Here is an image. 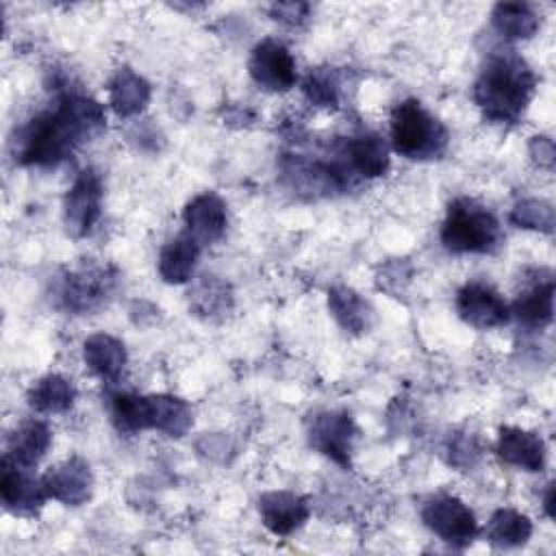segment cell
Segmentation results:
<instances>
[{"label": "cell", "mask_w": 556, "mask_h": 556, "mask_svg": "<svg viewBox=\"0 0 556 556\" xmlns=\"http://www.w3.org/2000/svg\"><path fill=\"white\" fill-rule=\"evenodd\" d=\"M111 419L119 432L135 434L150 428V404L148 395L130 391H115L111 395Z\"/></svg>", "instance_id": "obj_27"}, {"label": "cell", "mask_w": 556, "mask_h": 556, "mask_svg": "<svg viewBox=\"0 0 556 556\" xmlns=\"http://www.w3.org/2000/svg\"><path fill=\"white\" fill-rule=\"evenodd\" d=\"M328 306L339 326L354 334L367 332V328L371 326V306L367 304V300L361 298V293L350 287H332L328 291Z\"/></svg>", "instance_id": "obj_22"}, {"label": "cell", "mask_w": 556, "mask_h": 556, "mask_svg": "<svg viewBox=\"0 0 556 556\" xmlns=\"http://www.w3.org/2000/svg\"><path fill=\"white\" fill-rule=\"evenodd\" d=\"M510 219L519 226V228H532V230H543V232H552L554 228V208L549 202L545 200H521L515 204Z\"/></svg>", "instance_id": "obj_28"}, {"label": "cell", "mask_w": 556, "mask_h": 556, "mask_svg": "<svg viewBox=\"0 0 556 556\" xmlns=\"http://www.w3.org/2000/svg\"><path fill=\"white\" fill-rule=\"evenodd\" d=\"M100 204H102V180L93 169H83L74 178L63 202L65 226L70 235L74 237L89 235L100 217Z\"/></svg>", "instance_id": "obj_7"}, {"label": "cell", "mask_w": 556, "mask_h": 556, "mask_svg": "<svg viewBox=\"0 0 556 556\" xmlns=\"http://www.w3.org/2000/svg\"><path fill=\"white\" fill-rule=\"evenodd\" d=\"M150 83L137 72L124 67L109 83V104L119 117L139 115L150 102Z\"/></svg>", "instance_id": "obj_19"}, {"label": "cell", "mask_w": 556, "mask_h": 556, "mask_svg": "<svg viewBox=\"0 0 556 556\" xmlns=\"http://www.w3.org/2000/svg\"><path fill=\"white\" fill-rule=\"evenodd\" d=\"M26 400H28V406L37 413H46V415L65 413L74 406L76 389L72 380H67L65 376L48 374L28 389Z\"/></svg>", "instance_id": "obj_21"}, {"label": "cell", "mask_w": 556, "mask_h": 556, "mask_svg": "<svg viewBox=\"0 0 556 556\" xmlns=\"http://www.w3.org/2000/svg\"><path fill=\"white\" fill-rule=\"evenodd\" d=\"M200 256V243L182 232L176 239L167 241L159 254V274L169 285H182L187 282L198 265Z\"/></svg>", "instance_id": "obj_20"}, {"label": "cell", "mask_w": 556, "mask_h": 556, "mask_svg": "<svg viewBox=\"0 0 556 556\" xmlns=\"http://www.w3.org/2000/svg\"><path fill=\"white\" fill-rule=\"evenodd\" d=\"M391 146L410 161L437 159L447 148V130L421 102L404 100L391 113Z\"/></svg>", "instance_id": "obj_4"}, {"label": "cell", "mask_w": 556, "mask_h": 556, "mask_svg": "<svg viewBox=\"0 0 556 556\" xmlns=\"http://www.w3.org/2000/svg\"><path fill=\"white\" fill-rule=\"evenodd\" d=\"M302 91L317 106L330 109V106L339 104V80H337L334 72H330V70L308 72V76L304 78Z\"/></svg>", "instance_id": "obj_29"}, {"label": "cell", "mask_w": 556, "mask_h": 556, "mask_svg": "<svg viewBox=\"0 0 556 556\" xmlns=\"http://www.w3.org/2000/svg\"><path fill=\"white\" fill-rule=\"evenodd\" d=\"M530 152H532V156L539 165L552 167V163H554V143H552V139L534 137V141L530 146Z\"/></svg>", "instance_id": "obj_32"}, {"label": "cell", "mask_w": 556, "mask_h": 556, "mask_svg": "<svg viewBox=\"0 0 556 556\" xmlns=\"http://www.w3.org/2000/svg\"><path fill=\"white\" fill-rule=\"evenodd\" d=\"M150 404V430H159L167 437H182L193 424L191 406L176 395H148Z\"/></svg>", "instance_id": "obj_23"}, {"label": "cell", "mask_w": 556, "mask_h": 556, "mask_svg": "<svg viewBox=\"0 0 556 556\" xmlns=\"http://www.w3.org/2000/svg\"><path fill=\"white\" fill-rule=\"evenodd\" d=\"M248 72L265 91H289L295 80V61L289 48L276 39H263L252 48Z\"/></svg>", "instance_id": "obj_6"}, {"label": "cell", "mask_w": 556, "mask_h": 556, "mask_svg": "<svg viewBox=\"0 0 556 556\" xmlns=\"http://www.w3.org/2000/svg\"><path fill=\"white\" fill-rule=\"evenodd\" d=\"M536 76L515 52H497L482 67L473 85V102L486 119L515 124L528 109Z\"/></svg>", "instance_id": "obj_2"}, {"label": "cell", "mask_w": 556, "mask_h": 556, "mask_svg": "<svg viewBox=\"0 0 556 556\" xmlns=\"http://www.w3.org/2000/svg\"><path fill=\"white\" fill-rule=\"evenodd\" d=\"M441 241L456 254H486L500 245L502 228L486 206L471 198H458L443 219Z\"/></svg>", "instance_id": "obj_3"}, {"label": "cell", "mask_w": 556, "mask_h": 556, "mask_svg": "<svg viewBox=\"0 0 556 556\" xmlns=\"http://www.w3.org/2000/svg\"><path fill=\"white\" fill-rule=\"evenodd\" d=\"M115 276L106 267H83L72 271L61 287V302L74 313L93 311L111 293Z\"/></svg>", "instance_id": "obj_11"}, {"label": "cell", "mask_w": 556, "mask_h": 556, "mask_svg": "<svg viewBox=\"0 0 556 556\" xmlns=\"http://www.w3.org/2000/svg\"><path fill=\"white\" fill-rule=\"evenodd\" d=\"M545 513L549 517H554V484H549L547 493H545Z\"/></svg>", "instance_id": "obj_33"}, {"label": "cell", "mask_w": 556, "mask_h": 556, "mask_svg": "<svg viewBox=\"0 0 556 556\" xmlns=\"http://www.w3.org/2000/svg\"><path fill=\"white\" fill-rule=\"evenodd\" d=\"M193 306L202 313V315H213L219 311H228L230 304V293L226 289L224 282L215 280L213 276H206V280H202L193 293Z\"/></svg>", "instance_id": "obj_30"}, {"label": "cell", "mask_w": 556, "mask_h": 556, "mask_svg": "<svg viewBox=\"0 0 556 556\" xmlns=\"http://www.w3.org/2000/svg\"><path fill=\"white\" fill-rule=\"evenodd\" d=\"M532 534V521L513 508H500L493 513L484 528V536L495 547L523 545Z\"/></svg>", "instance_id": "obj_26"}, {"label": "cell", "mask_w": 556, "mask_h": 556, "mask_svg": "<svg viewBox=\"0 0 556 556\" xmlns=\"http://www.w3.org/2000/svg\"><path fill=\"white\" fill-rule=\"evenodd\" d=\"M354 434H356L354 421L343 410L317 413L308 428L311 445L341 467H350Z\"/></svg>", "instance_id": "obj_9"}, {"label": "cell", "mask_w": 556, "mask_h": 556, "mask_svg": "<svg viewBox=\"0 0 556 556\" xmlns=\"http://www.w3.org/2000/svg\"><path fill=\"white\" fill-rule=\"evenodd\" d=\"M339 152L354 176L378 178L389 169V150L376 132L352 137L341 146Z\"/></svg>", "instance_id": "obj_16"}, {"label": "cell", "mask_w": 556, "mask_h": 556, "mask_svg": "<svg viewBox=\"0 0 556 556\" xmlns=\"http://www.w3.org/2000/svg\"><path fill=\"white\" fill-rule=\"evenodd\" d=\"M33 467L17 465L9 458H2V476H0V493L7 510L15 515H33L48 500L43 480L37 478Z\"/></svg>", "instance_id": "obj_10"}, {"label": "cell", "mask_w": 556, "mask_h": 556, "mask_svg": "<svg viewBox=\"0 0 556 556\" xmlns=\"http://www.w3.org/2000/svg\"><path fill=\"white\" fill-rule=\"evenodd\" d=\"M182 219L187 226V235H191L200 245L215 243L226 232V226H228L226 204L213 191H204L195 195L185 206Z\"/></svg>", "instance_id": "obj_14"}, {"label": "cell", "mask_w": 556, "mask_h": 556, "mask_svg": "<svg viewBox=\"0 0 556 556\" xmlns=\"http://www.w3.org/2000/svg\"><path fill=\"white\" fill-rule=\"evenodd\" d=\"M83 358H85V365L98 378L106 382H115L126 367V348L119 339L106 332H96L85 339Z\"/></svg>", "instance_id": "obj_17"}, {"label": "cell", "mask_w": 556, "mask_h": 556, "mask_svg": "<svg viewBox=\"0 0 556 556\" xmlns=\"http://www.w3.org/2000/svg\"><path fill=\"white\" fill-rule=\"evenodd\" d=\"M513 313L519 319V324L528 328H545L554 315V282H536L523 293H519V298L513 304Z\"/></svg>", "instance_id": "obj_25"}, {"label": "cell", "mask_w": 556, "mask_h": 556, "mask_svg": "<svg viewBox=\"0 0 556 556\" xmlns=\"http://www.w3.org/2000/svg\"><path fill=\"white\" fill-rule=\"evenodd\" d=\"M106 126L104 109L83 93H63L52 109L30 117L13 139V156L22 165L50 167Z\"/></svg>", "instance_id": "obj_1"}, {"label": "cell", "mask_w": 556, "mask_h": 556, "mask_svg": "<svg viewBox=\"0 0 556 556\" xmlns=\"http://www.w3.org/2000/svg\"><path fill=\"white\" fill-rule=\"evenodd\" d=\"M495 452L504 463L523 471H541L545 465L543 439L523 428L504 426L500 430Z\"/></svg>", "instance_id": "obj_15"}, {"label": "cell", "mask_w": 556, "mask_h": 556, "mask_svg": "<svg viewBox=\"0 0 556 556\" xmlns=\"http://www.w3.org/2000/svg\"><path fill=\"white\" fill-rule=\"evenodd\" d=\"M456 313L465 324L478 330L497 328L510 317V308L504 298L484 282H467L456 293Z\"/></svg>", "instance_id": "obj_8"}, {"label": "cell", "mask_w": 556, "mask_h": 556, "mask_svg": "<svg viewBox=\"0 0 556 556\" xmlns=\"http://www.w3.org/2000/svg\"><path fill=\"white\" fill-rule=\"evenodd\" d=\"M258 515L269 532L287 536L306 523L311 508L308 502L293 491H269L258 497Z\"/></svg>", "instance_id": "obj_12"}, {"label": "cell", "mask_w": 556, "mask_h": 556, "mask_svg": "<svg viewBox=\"0 0 556 556\" xmlns=\"http://www.w3.org/2000/svg\"><path fill=\"white\" fill-rule=\"evenodd\" d=\"M269 13H271V17H274L276 22L295 26V24H300L302 20H306V15H308V4H304V2H278V4H271V7H269Z\"/></svg>", "instance_id": "obj_31"}, {"label": "cell", "mask_w": 556, "mask_h": 556, "mask_svg": "<svg viewBox=\"0 0 556 556\" xmlns=\"http://www.w3.org/2000/svg\"><path fill=\"white\" fill-rule=\"evenodd\" d=\"M48 497H54L67 506H80L91 497L93 476L83 458H70L46 471L41 478Z\"/></svg>", "instance_id": "obj_13"}, {"label": "cell", "mask_w": 556, "mask_h": 556, "mask_svg": "<svg viewBox=\"0 0 556 556\" xmlns=\"http://www.w3.org/2000/svg\"><path fill=\"white\" fill-rule=\"evenodd\" d=\"M421 519L430 532L454 547L469 545L478 534L473 510L456 495H437L428 500L421 510Z\"/></svg>", "instance_id": "obj_5"}, {"label": "cell", "mask_w": 556, "mask_h": 556, "mask_svg": "<svg viewBox=\"0 0 556 556\" xmlns=\"http://www.w3.org/2000/svg\"><path fill=\"white\" fill-rule=\"evenodd\" d=\"M50 443H52L50 428L39 419H28L11 432L4 458L24 467H35L48 452Z\"/></svg>", "instance_id": "obj_18"}, {"label": "cell", "mask_w": 556, "mask_h": 556, "mask_svg": "<svg viewBox=\"0 0 556 556\" xmlns=\"http://www.w3.org/2000/svg\"><path fill=\"white\" fill-rule=\"evenodd\" d=\"M491 24L504 39H528L539 30L541 17L526 2H500L491 11Z\"/></svg>", "instance_id": "obj_24"}]
</instances>
